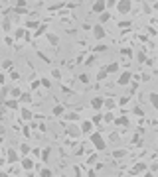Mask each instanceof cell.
<instances>
[{
    "label": "cell",
    "instance_id": "cell-1",
    "mask_svg": "<svg viewBox=\"0 0 158 177\" xmlns=\"http://www.w3.org/2000/svg\"><path fill=\"white\" fill-rule=\"evenodd\" d=\"M89 136H91V144H93L95 151H105L107 150V140L101 132H91Z\"/></svg>",
    "mask_w": 158,
    "mask_h": 177
},
{
    "label": "cell",
    "instance_id": "cell-2",
    "mask_svg": "<svg viewBox=\"0 0 158 177\" xmlns=\"http://www.w3.org/2000/svg\"><path fill=\"white\" fill-rule=\"evenodd\" d=\"M115 6H117V12L123 14V16H127V14L132 12V2H131V0H117Z\"/></svg>",
    "mask_w": 158,
    "mask_h": 177
},
{
    "label": "cell",
    "instance_id": "cell-3",
    "mask_svg": "<svg viewBox=\"0 0 158 177\" xmlns=\"http://www.w3.org/2000/svg\"><path fill=\"white\" fill-rule=\"evenodd\" d=\"M146 169H148V163H146V161H138V163H135V165H132L131 169H128V175H132V177L142 175Z\"/></svg>",
    "mask_w": 158,
    "mask_h": 177
},
{
    "label": "cell",
    "instance_id": "cell-4",
    "mask_svg": "<svg viewBox=\"0 0 158 177\" xmlns=\"http://www.w3.org/2000/svg\"><path fill=\"white\" fill-rule=\"evenodd\" d=\"M131 81H132V73H131V71H119V77H117V85L119 87H127Z\"/></svg>",
    "mask_w": 158,
    "mask_h": 177
},
{
    "label": "cell",
    "instance_id": "cell-5",
    "mask_svg": "<svg viewBox=\"0 0 158 177\" xmlns=\"http://www.w3.org/2000/svg\"><path fill=\"white\" fill-rule=\"evenodd\" d=\"M91 33H93L95 41H101V40H105V37H107V29L103 28V24H97V26H93Z\"/></svg>",
    "mask_w": 158,
    "mask_h": 177
},
{
    "label": "cell",
    "instance_id": "cell-6",
    "mask_svg": "<svg viewBox=\"0 0 158 177\" xmlns=\"http://www.w3.org/2000/svg\"><path fill=\"white\" fill-rule=\"evenodd\" d=\"M2 104H4V108H8V110H18L20 108L18 99H12V96H6V99L2 100Z\"/></svg>",
    "mask_w": 158,
    "mask_h": 177
},
{
    "label": "cell",
    "instance_id": "cell-7",
    "mask_svg": "<svg viewBox=\"0 0 158 177\" xmlns=\"http://www.w3.org/2000/svg\"><path fill=\"white\" fill-rule=\"evenodd\" d=\"M65 134H67L69 138H79V136H81L79 124H67V126H65Z\"/></svg>",
    "mask_w": 158,
    "mask_h": 177
},
{
    "label": "cell",
    "instance_id": "cell-8",
    "mask_svg": "<svg viewBox=\"0 0 158 177\" xmlns=\"http://www.w3.org/2000/svg\"><path fill=\"white\" fill-rule=\"evenodd\" d=\"M18 110H20V116H22V120H24V122L34 120V112H32V108H28V106H20Z\"/></svg>",
    "mask_w": 158,
    "mask_h": 177
},
{
    "label": "cell",
    "instance_id": "cell-9",
    "mask_svg": "<svg viewBox=\"0 0 158 177\" xmlns=\"http://www.w3.org/2000/svg\"><path fill=\"white\" fill-rule=\"evenodd\" d=\"M93 128H95V124L91 120L79 122V130H81V134H91V132H93Z\"/></svg>",
    "mask_w": 158,
    "mask_h": 177
},
{
    "label": "cell",
    "instance_id": "cell-10",
    "mask_svg": "<svg viewBox=\"0 0 158 177\" xmlns=\"http://www.w3.org/2000/svg\"><path fill=\"white\" fill-rule=\"evenodd\" d=\"M20 155H18V150H14V148H10V150L6 151V163H18Z\"/></svg>",
    "mask_w": 158,
    "mask_h": 177
},
{
    "label": "cell",
    "instance_id": "cell-11",
    "mask_svg": "<svg viewBox=\"0 0 158 177\" xmlns=\"http://www.w3.org/2000/svg\"><path fill=\"white\" fill-rule=\"evenodd\" d=\"M91 10H93V14H101L103 10H107L105 0H95V2H93V6H91Z\"/></svg>",
    "mask_w": 158,
    "mask_h": 177
},
{
    "label": "cell",
    "instance_id": "cell-12",
    "mask_svg": "<svg viewBox=\"0 0 158 177\" xmlns=\"http://www.w3.org/2000/svg\"><path fill=\"white\" fill-rule=\"evenodd\" d=\"M45 41H48L49 45H59V36H57V33L48 32V33H45Z\"/></svg>",
    "mask_w": 158,
    "mask_h": 177
},
{
    "label": "cell",
    "instance_id": "cell-13",
    "mask_svg": "<svg viewBox=\"0 0 158 177\" xmlns=\"http://www.w3.org/2000/svg\"><path fill=\"white\" fill-rule=\"evenodd\" d=\"M113 124L119 126V128H128V124H131V122H128L127 116H119V118H115V120H113Z\"/></svg>",
    "mask_w": 158,
    "mask_h": 177
},
{
    "label": "cell",
    "instance_id": "cell-14",
    "mask_svg": "<svg viewBox=\"0 0 158 177\" xmlns=\"http://www.w3.org/2000/svg\"><path fill=\"white\" fill-rule=\"evenodd\" d=\"M105 69H107V73H109V75H117L119 71H120V65H119V61H113V63H109Z\"/></svg>",
    "mask_w": 158,
    "mask_h": 177
},
{
    "label": "cell",
    "instance_id": "cell-15",
    "mask_svg": "<svg viewBox=\"0 0 158 177\" xmlns=\"http://www.w3.org/2000/svg\"><path fill=\"white\" fill-rule=\"evenodd\" d=\"M22 169H26V171L34 169V159H32L30 155H24V159H22Z\"/></svg>",
    "mask_w": 158,
    "mask_h": 177
},
{
    "label": "cell",
    "instance_id": "cell-16",
    "mask_svg": "<svg viewBox=\"0 0 158 177\" xmlns=\"http://www.w3.org/2000/svg\"><path fill=\"white\" fill-rule=\"evenodd\" d=\"M89 104H91L93 110H101V108H103V99H101V96H93Z\"/></svg>",
    "mask_w": 158,
    "mask_h": 177
},
{
    "label": "cell",
    "instance_id": "cell-17",
    "mask_svg": "<svg viewBox=\"0 0 158 177\" xmlns=\"http://www.w3.org/2000/svg\"><path fill=\"white\" fill-rule=\"evenodd\" d=\"M148 100H150V106L154 108H158V92L156 91H150V95H148Z\"/></svg>",
    "mask_w": 158,
    "mask_h": 177
},
{
    "label": "cell",
    "instance_id": "cell-18",
    "mask_svg": "<svg viewBox=\"0 0 158 177\" xmlns=\"http://www.w3.org/2000/svg\"><path fill=\"white\" fill-rule=\"evenodd\" d=\"M63 112H65V106L63 104H56V106L52 108V114L56 116V118H59V116H63Z\"/></svg>",
    "mask_w": 158,
    "mask_h": 177
},
{
    "label": "cell",
    "instance_id": "cell-19",
    "mask_svg": "<svg viewBox=\"0 0 158 177\" xmlns=\"http://www.w3.org/2000/svg\"><path fill=\"white\" fill-rule=\"evenodd\" d=\"M18 102H22V104H32V95H30V92H24V91H22V95L18 96Z\"/></svg>",
    "mask_w": 158,
    "mask_h": 177
},
{
    "label": "cell",
    "instance_id": "cell-20",
    "mask_svg": "<svg viewBox=\"0 0 158 177\" xmlns=\"http://www.w3.org/2000/svg\"><path fill=\"white\" fill-rule=\"evenodd\" d=\"M103 108H107V110H113V108H117V100L115 99H103Z\"/></svg>",
    "mask_w": 158,
    "mask_h": 177
},
{
    "label": "cell",
    "instance_id": "cell-21",
    "mask_svg": "<svg viewBox=\"0 0 158 177\" xmlns=\"http://www.w3.org/2000/svg\"><path fill=\"white\" fill-rule=\"evenodd\" d=\"M111 155H113V159H124V158H127V150H123V148H119V150H115V151H113V154H111Z\"/></svg>",
    "mask_w": 158,
    "mask_h": 177
},
{
    "label": "cell",
    "instance_id": "cell-22",
    "mask_svg": "<svg viewBox=\"0 0 158 177\" xmlns=\"http://www.w3.org/2000/svg\"><path fill=\"white\" fill-rule=\"evenodd\" d=\"M49 155H52V148H44V150H40V158H41V161L48 163Z\"/></svg>",
    "mask_w": 158,
    "mask_h": 177
},
{
    "label": "cell",
    "instance_id": "cell-23",
    "mask_svg": "<svg viewBox=\"0 0 158 177\" xmlns=\"http://www.w3.org/2000/svg\"><path fill=\"white\" fill-rule=\"evenodd\" d=\"M30 150H32V146L30 144H20V148H18V154H22V155H30Z\"/></svg>",
    "mask_w": 158,
    "mask_h": 177
},
{
    "label": "cell",
    "instance_id": "cell-24",
    "mask_svg": "<svg viewBox=\"0 0 158 177\" xmlns=\"http://www.w3.org/2000/svg\"><path fill=\"white\" fill-rule=\"evenodd\" d=\"M111 20V12H107V10H103L101 14H99V24H107Z\"/></svg>",
    "mask_w": 158,
    "mask_h": 177
},
{
    "label": "cell",
    "instance_id": "cell-25",
    "mask_svg": "<svg viewBox=\"0 0 158 177\" xmlns=\"http://www.w3.org/2000/svg\"><path fill=\"white\" fill-rule=\"evenodd\" d=\"M97 161H99V154H97V151H93V154H91L89 158H87V161H85V163H87V165L91 167V165H95V163H97Z\"/></svg>",
    "mask_w": 158,
    "mask_h": 177
},
{
    "label": "cell",
    "instance_id": "cell-26",
    "mask_svg": "<svg viewBox=\"0 0 158 177\" xmlns=\"http://www.w3.org/2000/svg\"><path fill=\"white\" fill-rule=\"evenodd\" d=\"M120 55L127 57V59H132V57H135V51H132L131 47H120Z\"/></svg>",
    "mask_w": 158,
    "mask_h": 177
},
{
    "label": "cell",
    "instance_id": "cell-27",
    "mask_svg": "<svg viewBox=\"0 0 158 177\" xmlns=\"http://www.w3.org/2000/svg\"><path fill=\"white\" fill-rule=\"evenodd\" d=\"M20 95H22V88H20V87H14V88H8V96H12V99H18Z\"/></svg>",
    "mask_w": 158,
    "mask_h": 177
},
{
    "label": "cell",
    "instance_id": "cell-28",
    "mask_svg": "<svg viewBox=\"0 0 158 177\" xmlns=\"http://www.w3.org/2000/svg\"><path fill=\"white\" fill-rule=\"evenodd\" d=\"M24 36H26V29H24V28H16L14 33H12V37H14V40H22Z\"/></svg>",
    "mask_w": 158,
    "mask_h": 177
},
{
    "label": "cell",
    "instance_id": "cell-29",
    "mask_svg": "<svg viewBox=\"0 0 158 177\" xmlns=\"http://www.w3.org/2000/svg\"><path fill=\"white\" fill-rule=\"evenodd\" d=\"M95 77H97V81H105V79L109 77V73H107V69L103 67V69H99V73L95 75Z\"/></svg>",
    "mask_w": 158,
    "mask_h": 177
},
{
    "label": "cell",
    "instance_id": "cell-30",
    "mask_svg": "<svg viewBox=\"0 0 158 177\" xmlns=\"http://www.w3.org/2000/svg\"><path fill=\"white\" fill-rule=\"evenodd\" d=\"M91 122H93V124H103V114L99 110H95V116L91 118Z\"/></svg>",
    "mask_w": 158,
    "mask_h": 177
},
{
    "label": "cell",
    "instance_id": "cell-31",
    "mask_svg": "<svg viewBox=\"0 0 158 177\" xmlns=\"http://www.w3.org/2000/svg\"><path fill=\"white\" fill-rule=\"evenodd\" d=\"M113 120H115V114H113V112L103 114V122H105V124H113Z\"/></svg>",
    "mask_w": 158,
    "mask_h": 177
},
{
    "label": "cell",
    "instance_id": "cell-32",
    "mask_svg": "<svg viewBox=\"0 0 158 177\" xmlns=\"http://www.w3.org/2000/svg\"><path fill=\"white\" fill-rule=\"evenodd\" d=\"M40 85L44 87V88H48V91H49V88H52V81H49L48 77H41V79H40Z\"/></svg>",
    "mask_w": 158,
    "mask_h": 177
},
{
    "label": "cell",
    "instance_id": "cell-33",
    "mask_svg": "<svg viewBox=\"0 0 158 177\" xmlns=\"http://www.w3.org/2000/svg\"><path fill=\"white\" fill-rule=\"evenodd\" d=\"M95 61H97V53H91V55L87 57L85 65H87V67H91V65H95Z\"/></svg>",
    "mask_w": 158,
    "mask_h": 177
},
{
    "label": "cell",
    "instance_id": "cell-34",
    "mask_svg": "<svg viewBox=\"0 0 158 177\" xmlns=\"http://www.w3.org/2000/svg\"><path fill=\"white\" fill-rule=\"evenodd\" d=\"M12 12H16V14L24 16V14H28V8H26V6H14V10H12Z\"/></svg>",
    "mask_w": 158,
    "mask_h": 177
},
{
    "label": "cell",
    "instance_id": "cell-35",
    "mask_svg": "<svg viewBox=\"0 0 158 177\" xmlns=\"http://www.w3.org/2000/svg\"><path fill=\"white\" fill-rule=\"evenodd\" d=\"M63 120H79V116H77V112H69V114L63 112Z\"/></svg>",
    "mask_w": 158,
    "mask_h": 177
},
{
    "label": "cell",
    "instance_id": "cell-36",
    "mask_svg": "<svg viewBox=\"0 0 158 177\" xmlns=\"http://www.w3.org/2000/svg\"><path fill=\"white\" fill-rule=\"evenodd\" d=\"M53 175V171L49 169V167H44V169L40 171V177H52Z\"/></svg>",
    "mask_w": 158,
    "mask_h": 177
},
{
    "label": "cell",
    "instance_id": "cell-37",
    "mask_svg": "<svg viewBox=\"0 0 158 177\" xmlns=\"http://www.w3.org/2000/svg\"><path fill=\"white\" fill-rule=\"evenodd\" d=\"M79 81H81L83 85H89L91 79H89V75H87V73H81V75H79Z\"/></svg>",
    "mask_w": 158,
    "mask_h": 177
},
{
    "label": "cell",
    "instance_id": "cell-38",
    "mask_svg": "<svg viewBox=\"0 0 158 177\" xmlns=\"http://www.w3.org/2000/svg\"><path fill=\"white\" fill-rule=\"evenodd\" d=\"M2 29H4L6 33L12 29V24H10V20H4V22H2Z\"/></svg>",
    "mask_w": 158,
    "mask_h": 177
},
{
    "label": "cell",
    "instance_id": "cell-39",
    "mask_svg": "<svg viewBox=\"0 0 158 177\" xmlns=\"http://www.w3.org/2000/svg\"><path fill=\"white\" fill-rule=\"evenodd\" d=\"M128 88H131V91H128V92H131V95H135V92H136V88H138V83H128V85H127Z\"/></svg>",
    "mask_w": 158,
    "mask_h": 177
},
{
    "label": "cell",
    "instance_id": "cell-40",
    "mask_svg": "<svg viewBox=\"0 0 158 177\" xmlns=\"http://www.w3.org/2000/svg\"><path fill=\"white\" fill-rule=\"evenodd\" d=\"M38 26H40L38 20H34V22H26V28H28V29H36Z\"/></svg>",
    "mask_w": 158,
    "mask_h": 177
},
{
    "label": "cell",
    "instance_id": "cell-41",
    "mask_svg": "<svg viewBox=\"0 0 158 177\" xmlns=\"http://www.w3.org/2000/svg\"><path fill=\"white\" fill-rule=\"evenodd\" d=\"M30 87H32V91H36V88H40L41 85H40V79H34V81H32L30 79Z\"/></svg>",
    "mask_w": 158,
    "mask_h": 177
},
{
    "label": "cell",
    "instance_id": "cell-42",
    "mask_svg": "<svg viewBox=\"0 0 158 177\" xmlns=\"http://www.w3.org/2000/svg\"><path fill=\"white\" fill-rule=\"evenodd\" d=\"M6 96H8V88L2 85V88H0V102H2V100L6 99Z\"/></svg>",
    "mask_w": 158,
    "mask_h": 177
},
{
    "label": "cell",
    "instance_id": "cell-43",
    "mask_svg": "<svg viewBox=\"0 0 158 177\" xmlns=\"http://www.w3.org/2000/svg\"><path fill=\"white\" fill-rule=\"evenodd\" d=\"M103 51H107V45H95L93 47V53H103Z\"/></svg>",
    "mask_w": 158,
    "mask_h": 177
},
{
    "label": "cell",
    "instance_id": "cell-44",
    "mask_svg": "<svg viewBox=\"0 0 158 177\" xmlns=\"http://www.w3.org/2000/svg\"><path fill=\"white\" fill-rule=\"evenodd\" d=\"M128 100H131V99H128V96H120V99L117 100V106H124V104H127Z\"/></svg>",
    "mask_w": 158,
    "mask_h": 177
},
{
    "label": "cell",
    "instance_id": "cell-45",
    "mask_svg": "<svg viewBox=\"0 0 158 177\" xmlns=\"http://www.w3.org/2000/svg\"><path fill=\"white\" fill-rule=\"evenodd\" d=\"M148 169H150L152 175H156L158 173V163H150V165H148Z\"/></svg>",
    "mask_w": 158,
    "mask_h": 177
},
{
    "label": "cell",
    "instance_id": "cell-46",
    "mask_svg": "<svg viewBox=\"0 0 158 177\" xmlns=\"http://www.w3.org/2000/svg\"><path fill=\"white\" fill-rule=\"evenodd\" d=\"M52 79H61V71L59 69H52Z\"/></svg>",
    "mask_w": 158,
    "mask_h": 177
},
{
    "label": "cell",
    "instance_id": "cell-47",
    "mask_svg": "<svg viewBox=\"0 0 158 177\" xmlns=\"http://www.w3.org/2000/svg\"><path fill=\"white\" fill-rule=\"evenodd\" d=\"M10 79H14V81H18V79H20V73H18V71H16V69H12V71H10Z\"/></svg>",
    "mask_w": 158,
    "mask_h": 177
},
{
    "label": "cell",
    "instance_id": "cell-48",
    "mask_svg": "<svg viewBox=\"0 0 158 177\" xmlns=\"http://www.w3.org/2000/svg\"><path fill=\"white\" fill-rule=\"evenodd\" d=\"M2 69H12V61H10V59H6V61L2 63Z\"/></svg>",
    "mask_w": 158,
    "mask_h": 177
},
{
    "label": "cell",
    "instance_id": "cell-49",
    "mask_svg": "<svg viewBox=\"0 0 158 177\" xmlns=\"http://www.w3.org/2000/svg\"><path fill=\"white\" fill-rule=\"evenodd\" d=\"M135 114H136V116H142V118H144V110H142V108H138V106H136V108H135Z\"/></svg>",
    "mask_w": 158,
    "mask_h": 177
},
{
    "label": "cell",
    "instance_id": "cell-50",
    "mask_svg": "<svg viewBox=\"0 0 158 177\" xmlns=\"http://www.w3.org/2000/svg\"><path fill=\"white\" fill-rule=\"evenodd\" d=\"M109 140H111V142H119V134H117V132H113V134L109 136Z\"/></svg>",
    "mask_w": 158,
    "mask_h": 177
},
{
    "label": "cell",
    "instance_id": "cell-51",
    "mask_svg": "<svg viewBox=\"0 0 158 177\" xmlns=\"http://www.w3.org/2000/svg\"><path fill=\"white\" fill-rule=\"evenodd\" d=\"M119 26L123 28V29H128V28H131V22H128V20H127V22H120Z\"/></svg>",
    "mask_w": 158,
    "mask_h": 177
},
{
    "label": "cell",
    "instance_id": "cell-52",
    "mask_svg": "<svg viewBox=\"0 0 158 177\" xmlns=\"http://www.w3.org/2000/svg\"><path fill=\"white\" fill-rule=\"evenodd\" d=\"M91 167H93V165H91ZM95 173H97V169H95V167H93V169H89V171H87V175H89V177H93Z\"/></svg>",
    "mask_w": 158,
    "mask_h": 177
},
{
    "label": "cell",
    "instance_id": "cell-53",
    "mask_svg": "<svg viewBox=\"0 0 158 177\" xmlns=\"http://www.w3.org/2000/svg\"><path fill=\"white\" fill-rule=\"evenodd\" d=\"M73 173H75V175H81V167L75 165V167H73Z\"/></svg>",
    "mask_w": 158,
    "mask_h": 177
},
{
    "label": "cell",
    "instance_id": "cell-54",
    "mask_svg": "<svg viewBox=\"0 0 158 177\" xmlns=\"http://www.w3.org/2000/svg\"><path fill=\"white\" fill-rule=\"evenodd\" d=\"M6 83V77H4V73H0V85H4Z\"/></svg>",
    "mask_w": 158,
    "mask_h": 177
},
{
    "label": "cell",
    "instance_id": "cell-55",
    "mask_svg": "<svg viewBox=\"0 0 158 177\" xmlns=\"http://www.w3.org/2000/svg\"><path fill=\"white\" fill-rule=\"evenodd\" d=\"M138 61H146V55H144V53H138Z\"/></svg>",
    "mask_w": 158,
    "mask_h": 177
},
{
    "label": "cell",
    "instance_id": "cell-56",
    "mask_svg": "<svg viewBox=\"0 0 158 177\" xmlns=\"http://www.w3.org/2000/svg\"><path fill=\"white\" fill-rule=\"evenodd\" d=\"M16 6H26V0H18V2H16Z\"/></svg>",
    "mask_w": 158,
    "mask_h": 177
},
{
    "label": "cell",
    "instance_id": "cell-57",
    "mask_svg": "<svg viewBox=\"0 0 158 177\" xmlns=\"http://www.w3.org/2000/svg\"><path fill=\"white\" fill-rule=\"evenodd\" d=\"M4 134H6V130H4V126L0 124V136H4Z\"/></svg>",
    "mask_w": 158,
    "mask_h": 177
},
{
    "label": "cell",
    "instance_id": "cell-58",
    "mask_svg": "<svg viewBox=\"0 0 158 177\" xmlns=\"http://www.w3.org/2000/svg\"><path fill=\"white\" fill-rule=\"evenodd\" d=\"M2 163H6V158H0V165H2Z\"/></svg>",
    "mask_w": 158,
    "mask_h": 177
}]
</instances>
